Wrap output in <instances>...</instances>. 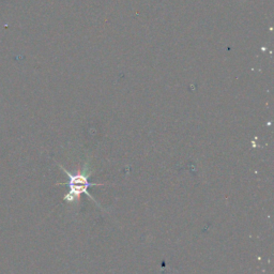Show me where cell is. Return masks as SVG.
Returning <instances> with one entry per match:
<instances>
[{
  "label": "cell",
  "mask_w": 274,
  "mask_h": 274,
  "mask_svg": "<svg viewBox=\"0 0 274 274\" xmlns=\"http://www.w3.org/2000/svg\"><path fill=\"white\" fill-rule=\"evenodd\" d=\"M60 168L63 169L64 173L68 176V182L66 183V185L70 187V192L64 196V200L68 203L80 201L82 194L84 193L88 194L87 193L88 187L90 185H93V183L89 182V179H88L89 175L87 174V168H86V165L84 170L79 169L75 175L68 173V171L62 166H60Z\"/></svg>",
  "instance_id": "obj_1"
}]
</instances>
